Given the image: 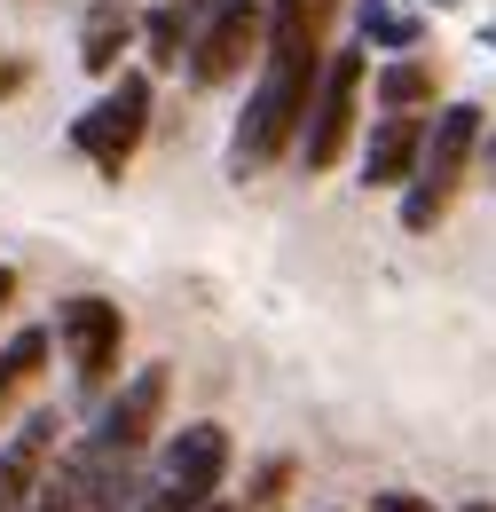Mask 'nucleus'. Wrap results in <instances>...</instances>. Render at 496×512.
Returning <instances> with one entry per match:
<instances>
[{
  "label": "nucleus",
  "instance_id": "f257e3e1",
  "mask_svg": "<svg viewBox=\"0 0 496 512\" xmlns=\"http://www.w3.org/2000/svg\"><path fill=\"white\" fill-rule=\"evenodd\" d=\"M339 16V0H268V64H260V87L245 95V119L229 134V182H252L260 166H276L292 142H300V119L315 103V79H323V24Z\"/></svg>",
  "mask_w": 496,
  "mask_h": 512
},
{
  "label": "nucleus",
  "instance_id": "f03ea898",
  "mask_svg": "<svg viewBox=\"0 0 496 512\" xmlns=\"http://www.w3.org/2000/svg\"><path fill=\"white\" fill-rule=\"evenodd\" d=\"M473 150H481V103H441L434 127H426V150H418V174H410V190H402V229L426 237L441 213H449V197L465 182Z\"/></svg>",
  "mask_w": 496,
  "mask_h": 512
},
{
  "label": "nucleus",
  "instance_id": "7ed1b4c3",
  "mask_svg": "<svg viewBox=\"0 0 496 512\" xmlns=\"http://www.w3.org/2000/svg\"><path fill=\"white\" fill-rule=\"evenodd\" d=\"M355 103H363V48H331L323 56V79H315V103L300 119V166L308 174H331L347 158V134H355Z\"/></svg>",
  "mask_w": 496,
  "mask_h": 512
},
{
  "label": "nucleus",
  "instance_id": "20e7f679",
  "mask_svg": "<svg viewBox=\"0 0 496 512\" xmlns=\"http://www.w3.org/2000/svg\"><path fill=\"white\" fill-rule=\"evenodd\" d=\"M221 473H229V434L205 418V426H182L174 442H166V465H158V481H150V497L134 512H205L221 497Z\"/></svg>",
  "mask_w": 496,
  "mask_h": 512
},
{
  "label": "nucleus",
  "instance_id": "39448f33",
  "mask_svg": "<svg viewBox=\"0 0 496 512\" xmlns=\"http://www.w3.org/2000/svg\"><path fill=\"white\" fill-rule=\"evenodd\" d=\"M150 134V79L142 71H119L111 79V95L103 103H87L79 119H71V142H79V158L95 166V174H111L119 182L126 158H134V142Z\"/></svg>",
  "mask_w": 496,
  "mask_h": 512
},
{
  "label": "nucleus",
  "instance_id": "423d86ee",
  "mask_svg": "<svg viewBox=\"0 0 496 512\" xmlns=\"http://www.w3.org/2000/svg\"><path fill=\"white\" fill-rule=\"evenodd\" d=\"M260 40H268V0H205L197 40H189V79H197V87L237 79Z\"/></svg>",
  "mask_w": 496,
  "mask_h": 512
},
{
  "label": "nucleus",
  "instance_id": "0eeeda50",
  "mask_svg": "<svg viewBox=\"0 0 496 512\" xmlns=\"http://www.w3.org/2000/svg\"><path fill=\"white\" fill-rule=\"evenodd\" d=\"M56 339H63V355H71V379L95 394V386L119 371L126 316L111 308V300H63V308H56Z\"/></svg>",
  "mask_w": 496,
  "mask_h": 512
},
{
  "label": "nucleus",
  "instance_id": "6e6552de",
  "mask_svg": "<svg viewBox=\"0 0 496 512\" xmlns=\"http://www.w3.org/2000/svg\"><path fill=\"white\" fill-rule=\"evenodd\" d=\"M158 418H166V363H150V371H134V379L119 386V402H111L103 426H95V449L134 457V449L158 434Z\"/></svg>",
  "mask_w": 496,
  "mask_h": 512
},
{
  "label": "nucleus",
  "instance_id": "1a4fd4ad",
  "mask_svg": "<svg viewBox=\"0 0 496 512\" xmlns=\"http://www.w3.org/2000/svg\"><path fill=\"white\" fill-rule=\"evenodd\" d=\"M418 150H426V119H418V111H386V119H371L363 182H371V190H402V182L418 174Z\"/></svg>",
  "mask_w": 496,
  "mask_h": 512
},
{
  "label": "nucleus",
  "instance_id": "9d476101",
  "mask_svg": "<svg viewBox=\"0 0 496 512\" xmlns=\"http://www.w3.org/2000/svg\"><path fill=\"white\" fill-rule=\"evenodd\" d=\"M48 449H56V418L40 410V418H24L8 442H0V512H16L32 497V481L48 473Z\"/></svg>",
  "mask_w": 496,
  "mask_h": 512
},
{
  "label": "nucleus",
  "instance_id": "9b49d317",
  "mask_svg": "<svg viewBox=\"0 0 496 512\" xmlns=\"http://www.w3.org/2000/svg\"><path fill=\"white\" fill-rule=\"evenodd\" d=\"M126 40H134L126 0H95V8H87V24H79V64H87V71H119Z\"/></svg>",
  "mask_w": 496,
  "mask_h": 512
},
{
  "label": "nucleus",
  "instance_id": "f8f14e48",
  "mask_svg": "<svg viewBox=\"0 0 496 512\" xmlns=\"http://www.w3.org/2000/svg\"><path fill=\"white\" fill-rule=\"evenodd\" d=\"M197 16H205V0H158V8L142 16V48H150V64H182L189 40H197Z\"/></svg>",
  "mask_w": 496,
  "mask_h": 512
},
{
  "label": "nucleus",
  "instance_id": "ddd939ff",
  "mask_svg": "<svg viewBox=\"0 0 496 512\" xmlns=\"http://www.w3.org/2000/svg\"><path fill=\"white\" fill-rule=\"evenodd\" d=\"M355 24H363V40L386 48V56H410V48H418V16H402L394 0H355Z\"/></svg>",
  "mask_w": 496,
  "mask_h": 512
},
{
  "label": "nucleus",
  "instance_id": "4468645a",
  "mask_svg": "<svg viewBox=\"0 0 496 512\" xmlns=\"http://www.w3.org/2000/svg\"><path fill=\"white\" fill-rule=\"evenodd\" d=\"M378 103H386V111H426V103H434V64H418V56L386 64L378 71Z\"/></svg>",
  "mask_w": 496,
  "mask_h": 512
},
{
  "label": "nucleus",
  "instance_id": "2eb2a0df",
  "mask_svg": "<svg viewBox=\"0 0 496 512\" xmlns=\"http://www.w3.org/2000/svg\"><path fill=\"white\" fill-rule=\"evenodd\" d=\"M40 363H48V331L32 323V331H16L8 347H0V410H8V394L24 379H40Z\"/></svg>",
  "mask_w": 496,
  "mask_h": 512
},
{
  "label": "nucleus",
  "instance_id": "dca6fc26",
  "mask_svg": "<svg viewBox=\"0 0 496 512\" xmlns=\"http://www.w3.org/2000/svg\"><path fill=\"white\" fill-rule=\"evenodd\" d=\"M16 512H79V481H71V465H63L56 481L40 473V481H32V497H24Z\"/></svg>",
  "mask_w": 496,
  "mask_h": 512
},
{
  "label": "nucleus",
  "instance_id": "f3484780",
  "mask_svg": "<svg viewBox=\"0 0 496 512\" xmlns=\"http://www.w3.org/2000/svg\"><path fill=\"white\" fill-rule=\"evenodd\" d=\"M284 481H292V465H268V473H260V497H252V505H284Z\"/></svg>",
  "mask_w": 496,
  "mask_h": 512
},
{
  "label": "nucleus",
  "instance_id": "a211bd4d",
  "mask_svg": "<svg viewBox=\"0 0 496 512\" xmlns=\"http://www.w3.org/2000/svg\"><path fill=\"white\" fill-rule=\"evenodd\" d=\"M24 95V56H0V103Z\"/></svg>",
  "mask_w": 496,
  "mask_h": 512
},
{
  "label": "nucleus",
  "instance_id": "6ab92c4d",
  "mask_svg": "<svg viewBox=\"0 0 496 512\" xmlns=\"http://www.w3.org/2000/svg\"><path fill=\"white\" fill-rule=\"evenodd\" d=\"M371 512H434V505H426V497H402V489H394V497H371Z\"/></svg>",
  "mask_w": 496,
  "mask_h": 512
},
{
  "label": "nucleus",
  "instance_id": "aec40b11",
  "mask_svg": "<svg viewBox=\"0 0 496 512\" xmlns=\"http://www.w3.org/2000/svg\"><path fill=\"white\" fill-rule=\"evenodd\" d=\"M8 292H16V268H0V308H8Z\"/></svg>",
  "mask_w": 496,
  "mask_h": 512
},
{
  "label": "nucleus",
  "instance_id": "412c9836",
  "mask_svg": "<svg viewBox=\"0 0 496 512\" xmlns=\"http://www.w3.org/2000/svg\"><path fill=\"white\" fill-rule=\"evenodd\" d=\"M481 40H489V56H496V16H489V24H481Z\"/></svg>",
  "mask_w": 496,
  "mask_h": 512
},
{
  "label": "nucleus",
  "instance_id": "4be33fe9",
  "mask_svg": "<svg viewBox=\"0 0 496 512\" xmlns=\"http://www.w3.org/2000/svg\"><path fill=\"white\" fill-rule=\"evenodd\" d=\"M489 174H496V142H489Z\"/></svg>",
  "mask_w": 496,
  "mask_h": 512
},
{
  "label": "nucleus",
  "instance_id": "5701e85b",
  "mask_svg": "<svg viewBox=\"0 0 496 512\" xmlns=\"http://www.w3.org/2000/svg\"><path fill=\"white\" fill-rule=\"evenodd\" d=\"M434 8H457V0H434Z\"/></svg>",
  "mask_w": 496,
  "mask_h": 512
},
{
  "label": "nucleus",
  "instance_id": "b1692460",
  "mask_svg": "<svg viewBox=\"0 0 496 512\" xmlns=\"http://www.w3.org/2000/svg\"><path fill=\"white\" fill-rule=\"evenodd\" d=\"M473 512H489V505H473Z\"/></svg>",
  "mask_w": 496,
  "mask_h": 512
}]
</instances>
